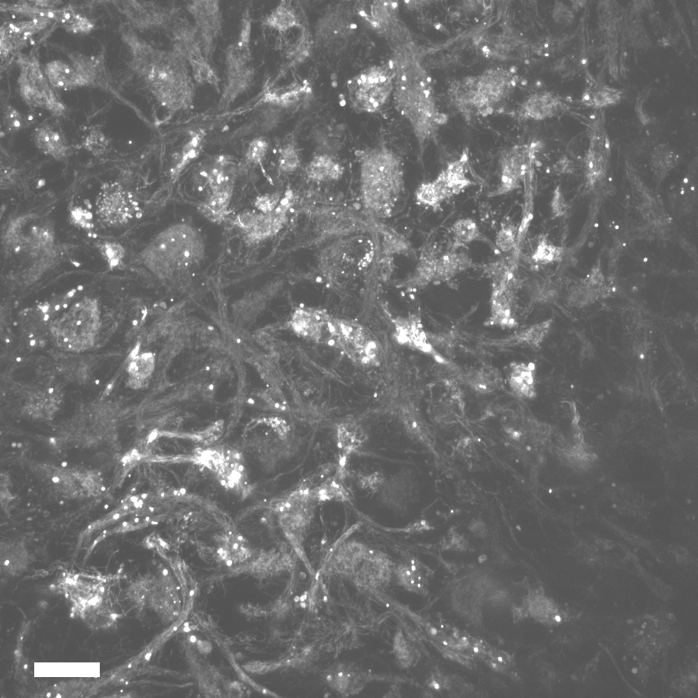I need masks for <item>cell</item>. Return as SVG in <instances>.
I'll return each instance as SVG.
<instances>
[{
	"mask_svg": "<svg viewBox=\"0 0 698 698\" xmlns=\"http://www.w3.org/2000/svg\"><path fill=\"white\" fill-rule=\"evenodd\" d=\"M598 295L596 291L586 285L577 286L570 293L568 301L572 306L581 307L593 303Z\"/></svg>",
	"mask_w": 698,
	"mask_h": 698,
	"instance_id": "obj_46",
	"label": "cell"
},
{
	"mask_svg": "<svg viewBox=\"0 0 698 698\" xmlns=\"http://www.w3.org/2000/svg\"><path fill=\"white\" fill-rule=\"evenodd\" d=\"M188 623H186L184 624V626H188Z\"/></svg>",
	"mask_w": 698,
	"mask_h": 698,
	"instance_id": "obj_64",
	"label": "cell"
},
{
	"mask_svg": "<svg viewBox=\"0 0 698 698\" xmlns=\"http://www.w3.org/2000/svg\"><path fill=\"white\" fill-rule=\"evenodd\" d=\"M343 172V167L326 154L315 156L305 168L306 177L314 181H337Z\"/></svg>",
	"mask_w": 698,
	"mask_h": 698,
	"instance_id": "obj_21",
	"label": "cell"
},
{
	"mask_svg": "<svg viewBox=\"0 0 698 698\" xmlns=\"http://www.w3.org/2000/svg\"><path fill=\"white\" fill-rule=\"evenodd\" d=\"M294 600H295V602H298L299 600H300V597H299V596H296V597H295L294 598Z\"/></svg>",
	"mask_w": 698,
	"mask_h": 698,
	"instance_id": "obj_61",
	"label": "cell"
},
{
	"mask_svg": "<svg viewBox=\"0 0 698 698\" xmlns=\"http://www.w3.org/2000/svg\"><path fill=\"white\" fill-rule=\"evenodd\" d=\"M97 247L103 258L110 267L121 266L125 256V249L120 244L102 242L98 244Z\"/></svg>",
	"mask_w": 698,
	"mask_h": 698,
	"instance_id": "obj_43",
	"label": "cell"
},
{
	"mask_svg": "<svg viewBox=\"0 0 698 698\" xmlns=\"http://www.w3.org/2000/svg\"><path fill=\"white\" fill-rule=\"evenodd\" d=\"M300 606H301V607H302V608H305V607H306V603H305V602H304H304H302L300 603Z\"/></svg>",
	"mask_w": 698,
	"mask_h": 698,
	"instance_id": "obj_60",
	"label": "cell"
},
{
	"mask_svg": "<svg viewBox=\"0 0 698 698\" xmlns=\"http://www.w3.org/2000/svg\"><path fill=\"white\" fill-rule=\"evenodd\" d=\"M196 461L211 470L226 489L242 495L248 494L242 456L236 450L227 447H214L200 450L195 455Z\"/></svg>",
	"mask_w": 698,
	"mask_h": 698,
	"instance_id": "obj_7",
	"label": "cell"
},
{
	"mask_svg": "<svg viewBox=\"0 0 698 698\" xmlns=\"http://www.w3.org/2000/svg\"><path fill=\"white\" fill-rule=\"evenodd\" d=\"M281 193L274 192L257 197L254 202L255 207L262 214L272 211L279 203Z\"/></svg>",
	"mask_w": 698,
	"mask_h": 698,
	"instance_id": "obj_50",
	"label": "cell"
},
{
	"mask_svg": "<svg viewBox=\"0 0 698 698\" xmlns=\"http://www.w3.org/2000/svg\"><path fill=\"white\" fill-rule=\"evenodd\" d=\"M476 91L470 89L468 99L478 107L489 105L506 96L512 86L510 75L503 69L488 70L476 80Z\"/></svg>",
	"mask_w": 698,
	"mask_h": 698,
	"instance_id": "obj_13",
	"label": "cell"
},
{
	"mask_svg": "<svg viewBox=\"0 0 698 698\" xmlns=\"http://www.w3.org/2000/svg\"><path fill=\"white\" fill-rule=\"evenodd\" d=\"M232 191L211 192L200 207L201 213L209 221L221 222L227 215Z\"/></svg>",
	"mask_w": 698,
	"mask_h": 698,
	"instance_id": "obj_29",
	"label": "cell"
},
{
	"mask_svg": "<svg viewBox=\"0 0 698 698\" xmlns=\"http://www.w3.org/2000/svg\"><path fill=\"white\" fill-rule=\"evenodd\" d=\"M269 148V143L264 137H258L250 142L245 154V163L248 165H261Z\"/></svg>",
	"mask_w": 698,
	"mask_h": 698,
	"instance_id": "obj_44",
	"label": "cell"
},
{
	"mask_svg": "<svg viewBox=\"0 0 698 698\" xmlns=\"http://www.w3.org/2000/svg\"><path fill=\"white\" fill-rule=\"evenodd\" d=\"M397 337L400 342L411 348L427 353H435L432 346L427 341L420 320L415 315L399 318L395 322Z\"/></svg>",
	"mask_w": 698,
	"mask_h": 698,
	"instance_id": "obj_17",
	"label": "cell"
},
{
	"mask_svg": "<svg viewBox=\"0 0 698 698\" xmlns=\"http://www.w3.org/2000/svg\"><path fill=\"white\" fill-rule=\"evenodd\" d=\"M130 44L135 70L161 105L171 112L188 109L193 103L194 87L186 61L174 50H158L136 37Z\"/></svg>",
	"mask_w": 698,
	"mask_h": 698,
	"instance_id": "obj_1",
	"label": "cell"
},
{
	"mask_svg": "<svg viewBox=\"0 0 698 698\" xmlns=\"http://www.w3.org/2000/svg\"><path fill=\"white\" fill-rule=\"evenodd\" d=\"M394 74L389 65L373 66L348 81L349 96L354 108L375 112L386 104L393 89Z\"/></svg>",
	"mask_w": 698,
	"mask_h": 698,
	"instance_id": "obj_5",
	"label": "cell"
},
{
	"mask_svg": "<svg viewBox=\"0 0 698 698\" xmlns=\"http://www.w3.org/2000/svg\"><path fill=\"white\" fill-rule=\"evenodd\" d=\"M202 394L206 398H210L214 394V389L212 385H206L202 388H201Z\"/></svg>",
	"mask_w": 698,
	"mask_h": 698,
	"instance_id": "obj_57",
	"label": "cell"
},
{
	"mask_svg": "<svg viewBox=\"0 0 698 698\" xmlns=\"http://www.w3.org/2000/svg\"><path fill=\"white\" fill-rule=\"evenodd\" d=\"M517 283L515 276L492 281L490 315L485 325L504 329L517 327L515 315Z\"/></svg>",
	"mask_w": 698,
	"mask_h": 698,
	"instance_id": "obj_10",
	"label": "cell"
},
{
	"mask_svg": "<svg viewBox=\"0 0 698 698\" xmlns=\"http://www.w3.org/2000/svg\"><path fill=\"white\" fill-rule=\"evenodd\" d=\"M18 64L20 68L18 84L24 101L31 107L61 115L65 107L56 97L37 60L34 57H19Z\"/></svg>",
	"mask_w": 698,
	"mask_h": 698,
	"instance_id": "obj_6",
	"label": "cell"
},
{
	"mask_svg": "<svg viewBox=\"0 0 698 698\" xmlns=\"http://www.w3.org/2000/svg\"><path fill=\"white\" fill-rule=\"evenodd\" d=\"M331 317L325 311L311 309H297L290 322L298 335L318 343H329Z\"/></svg>",
	"mask_w": 698,
	"mask_h": 698,
	"instance_id": "obj_12",
	"label": "cell"
},
{
	"mask_svg": "<svg viewBox=\"0 0 698 698\" xmlns=\"http://www.w3.org/2000/svg\"><path fill=\"white\" fill-rule=\"evenodd\" d=\"M331 344L342 349L351 359L369 363L376 357V343L366 329L355 321L331 318Z\"/></svg>",
	"mask_w": 698,
	"mask_h": 698,
	"instance_id": "obj_8",
	"label": "cell"
},
{
	"mask_svg": "<svg viewBox=\"0 0 698 698\" xmlns=\"http://www.w3.org/2000/svg\"><path fill=\"white\" fill-rule=\"evenodd\" d=\"M200 174L211 192L232 191L237 176V167L232 157L218 155L204 165Z\"/></svg>",
	"mask_w": 698,
	"mask_h": 698,
	"instance_id": "obj_15",
	"label": "cell"
},
{
	"mask_svg": "<svg viewBox=\"0 0 698 698\" xmlns=\"http://www.w3.org/2000/svg\"><path fill=\"white\" fill-rule=\"evenodd\" d=\"M226 82L223 88L220 107H228L241 94L251 86L254 70L246 66L226 68Z\"/></svg>",
	"mask_w": 698,
	"mask_h": 698,
	"instance_id": "obj_18",
	"label": "cell"
},
{
	"mask_svg": "<svg viewBox=\"0 0 698 698\" xmlns=\"http://www.w3.org/2000/svg\"><path fill=\"white\" fill-rule=\"evenodd\" d=\"M36 146L43 153L57 160L64 159L68 149L64 139L48 125L37 128L34 133Z\"/></svg>",
	"mask_w": 698,
	"mask_h": 698,
	"instance_id": "obj_22",
	"label": "cell"
},
{
	"mask_svg": "<svg viewBox=\"0 0 698 698\" xmlns=\"http://www.w3.org/2000/svg\"><path fill=\"white\" fill-rule=\"evenodd\" d=\"M198 232L186 224L172 225L156 236L142 251L146 266L158 277L188 270L203 256Z\"/></svg>",
	"mask_w": 698,
	"mask_h": 698,
	"instance_id": "obj_3",
	"label": "cell"
},
{
	"mask_svg": "<svg viewBox=\"0 0 698 698\" xmlns=\"http://www.w3.org/2000/svg\"><path fill=\"white\" fill-rule=\"evenodd\" d=\"M138 203L131 193L120 184L103 187L96 198V214L105 223L112 226L126 224L134 216Z\"/></svg>",
	"mask_w": 698,
	"mask_h": 698,
	"instance_id": "obj_9",
	"label": "cell"
},
{
	"mask_svg": "<svg viewBox=\"0 0 698 698\" xmlns=\"http://www.w3.org/2000/svg\"><path fill=\"white\" fill-rule=\"evenodd\" d=\"M306 595H302V596L300 597V600H301L302 602H304V600H306Z\"/></svg>",
	"mask_w": 698,
	"mask_h": 698,
	"instance_id": "obj_58",
	"label": "cell"
},
{
	"mask_svg": "<svg viewBox=\"0 0 698 698\" xmlns=\"http://www.w3.org/2000/svg\"><path fill=\"white\" fill-rule=\"evenodd\" d=\"M251 32V18L249 9L246 8L242 15L240 31L235 46L240 51L250 52V40Z\"/></svg>",
	"mask_w": 698,
	"mask_h": 698,
	"instance_id": "obj_48",
	"label": "cell"
},
{
	"mask_svg": "<svg viewBox=\"0 0 698 698\" xmlns=\"http://www.w3.org/2000/svg\"><path fill=\"white\" fill-rule=\"evenodd\" d=\"M155 366L154 356L151 353L133 355L129 362L127 371L131 378L133 387L138 388L151 376Z\"/></svg>",
	"mask_w": 698,
	"mask_h": 698,
	"instance_id": "obj_32",
	"label": "cell"
},
{
	"mask_svg": "<svg viewBox=\"0 0 698 698\" xmlns=\"http://www.w3.org/2000/svg\"><path fill=\"white\" fill-rule=\"evenodd\" d=\"M365 440L362 428L355 422H344L337 428V444L345 454L357 450Z\"/></svg>",
	"mask_w": 698,
	"mask_h": 698,
	"instance_id": "obj_33",
	"label": "cell"
},
{
	"mask_svg": "<svg viewBox=\"0 0 698 698\" xmlns=\"http://www.w3.org/2000/svg\"><path fill=\"white\" fill-rule=\"evenodd\" d=\"M27 552L20 546L14 545L13 548L10 547V550H3V554H1V569L4 573L9 575L15 576L21 574L27 567Z\"/></svg>",
	"mask_w": 698,
	"mask_h": 698,
	"instance_id": "obj_35",
	"label": "cell"
},
{
	"mask_svg": "<svg viewBox=\"0 0 698 698\" xmlns=\"http://www.w3.org/2000/svg\"><path fill=\"white\" fill-rule=\"evenodd\" d=\"M100 315L96 299L82 298L51 325L54 342L66 351L80 352L90 349L100 330Z\"/></svg>",
	"mask_w": 698,
	"mask_h": 698,
	"instance_id": "obj_4",
	"label": "cell"
},
{
	"mask_svg": "<svg viewBox=\"0 0 698 698\" xmlns=\"http://www.w3.org/2000/svg\"><path fill=\"white\" fill-rule=\"evenodd\" d=\"M562 249L558 248L545 237H541L537 246L532 255V260L539 265H547L556 261L561 255Z\"/></svg>",
	"mask_w": 698,
	"mask_h": 698,
	"instance_id": "obj_40",
	"label": "cell"
},
{
	"mask_svg": "<svg viewBox=\"0 0 698 698\" xmlns=\"http://www.w3.org/2000/svg\"><path fill=\"white\" fill-rule=\"evenodd\" d=\"M228 364L225 361H218L211 366V373L216 376H219L225 374L228 369Z\"/></svg>",
	"mask_w": 698,
	"mask_h": 698,
	"instance_id": "obj_56",
	"label": "cell"
},
{
	"mask_svg": "<svg viewBox=\"0 0 698 698\" xmlns=\"http://www.w3.org/2000/svg\"><path fill=\"white\" fill-rule=\"evenodd\" d=\"M47 18H53L66 30L73 33H87L93 28L92 23L86 17L77 14L73 8L48 10Z\"/></svg>",
	"mask_w": 698,
	"mask_h": 698,
	"instance_id": "obj_31",
	"label": "cell"
},
{
	"mask_svg": "<svg viewBox=\"0 0 698 698\" xmlns=\"http://www.w3.org/2000/svg\"><path fill=\"white\" fill-rule=\"evenodd\" d=\"M521 179L505 161L500 160V181L498 186L488 195L489 197L502 195L518 188Z\"/></svg>",
	"mask_w": 698,
	"mask_h": 698,
	"instance_id": "obj_38",
	"label": "cell"
},
{
	"mask_svg": "<svg viewBox=\"0 0 698 698\" xmlns=\"http://www.w3.org/2000/svg\"><path fill=\"white\" fill-rule=\"evenodd\" d=\"M403 187L399 158L385 147L374 148L360 160V191L364 207L373 214L387 216Z\"/></svg>",
	"mask_w": 698,
	"mask_h": 698,
	"instance_id": "obj_2",
	"label": "cell"
},
{
	"mask_svg": "<svg viewBox=\"0 0 698 698\" xmlns=\"http://www.w3.org/2000/svg\"><path fill=\"white\" fill-rule=\"evenodd\" d=\"M415 198L417 202L434 210H438L443 202L433 181L422 183L415 192Z\"/></svg>",
	"mask_w": 698,
	"mask_h": 698,
	"instance_id": "obj_42",
	"label": "cell"
},
{
	"mask_svg": "<svg viewBox=\"0 0 698 698\" xmlns=\"http://www.w3.org/2000/svg\"><path fill=\"white\" fill-rule=\"evenodd\" d=\"M473 265L472 259L465 252L455 250L447 252L436 260L437 281H447Z\"/></svg>",
	"mask_w": 698,
	"mask_h": 698,
	"instance_id": "obj_24",
	"label": "cell"
},
{
	"mask_svg": "<svg viewBox=\"0 0 698 698\" xmlns=\"http://www.w3.org/2000/svg\"><path fill=\"white\" fill-rule=\"evenodd\" d=\"M190 640H191V642H195L196 641V638H195V636L193 635V636H191Z\"/></svg>",
	"mask_w": 698,
	"mask_h": 698,
	"instance_id": "obj_59",
	"label": "cell"
},
{
	"mask_svg": "<svg viewBox=\"0 0 698 698\" xmlns=\"http://www.w3.org/2000/svg\"><path fill=\"white\" fill-rule=\"evenodd\" d=\"M454 239V247L468 244L475 241H487L480 231L477 223L471 218L458 219L452 228Z\"/></svg>",
	"mask_w": 698,
	"mask_h": 698,
	"instance_id": "obj_34",
	"label": "cell"
},
{
	"mask_svg": "<svg viewBox=\"0 0 698 698\" xmlns=\"http://www.w3.org/2000/svg\"><path fill=\"white\" fill-rule=\"evenodd\" d=\"M204 133L202 131H194L191 133V137L183 146L181 153L174 159L171 168V177L175 179L181 172L194 159L198 157L202 147Z\"/></svg>",
	"mask_w": 698,
	"mask_h": 698,
	"instance_id": "obj_27",
	"label": "cell"
},
{
	"mask_svg": "<svg viewBox=\"0 0 698 698\" xmlns=\"http://www.w3.org/2000/svg\"><path fill=\"white\" fill-rule=\"evenodd\" d=\"M299 166V156L293 142H287L280 151L279 171L282 173H291L296 171Z\"/></svg>",
	"mask_w": 698,
	"mask_h": 698,
	"instance_id": "obj_41",
	"label": "cell"
},
{
	"mask_svg": "<svg viewBox=\"0 0 698 698\" xmlns=\"http://www.w3.org/2000/svg\"><path fill=\"white\" fill-rule=\"evenodd\" d=\"M551 211L555 216H562L565 211V202L562 193L558 187L554 193L551 202Z\"/></svg>",
	"mask_w": 698,
	"mask_h": 698,
	"instance_id": "obj_55",
	"label": "cell"
},
{
	"mask_svg": "<svg viewBox=\"0 0 698 698\" xmlns=\"http://www.w3.org/2000/svg\"><path fill=\"white\" fill-rule=\"evenodd\" d=\"M296 23L293 10L284 1L281 2L264 20V24L271 28L284 31Z\"/></svg>",
	"mask_w": 698,
	"mask_h": 698,
	"instance_id": "obj_37",
	"label": "cell"
},
{
	"mask_svg": "<svg viewBox=\"0 0 698 698\" xmlns=\"http://www.w3.org/2000/svg\"><path fill=\"white\" fill-rule=\"evenodd\" d=\"M463 379L467 385L480 394L493 392L502 383L500 372L491 366H482L468 371Z\"/></svg>",
	"mask_w": 698,
	"mask_h": 698,
	"instance_id": "obj_23",
	"label": "cell"
},
{
	"mask_svg": "<svg viewBox=\"0 0 698 698\" xmlns=\"http://www.w3.org/2000/svg\"><path fill=\"white\" fill-rule=\"evenodd\" d=\"M508 383L511 390L521 399H533L536 395L535 366L531 363L513 362L510 365Z\"/></svg>",
	"mask_w": 698,
	"mask_h": 698,
	"instance_id": "obj_19",
	"label": "cell"
},
{
	"mask_svg": "<svg viewBox=\"0 0 698 698\" xmlns=\"http://www.w3.org/2000/svg\"><path fill=\"white\" fill-rule=\"evenodd\" d=\"M559 101L552 94L543 92L533 95L525 103L526 114L535 119H542L554 114L558 108Z\"/></svg>",
	"mask_w": 698,
	"mask_h": 698,
	"instance_id": "obj_30",
	"label": "cell"
},
{
	"mask_svg": "<svg viewBox=\"0 0 698 698\" xmlns=\"http://www.w3.org/2000/svg\"><path fill=\"white\" fill-rule=\"evenodd\" d=\"M292 195L287 192L277 207L272 211L264 214L260 222L244 236V242L248 245L260 243L275 236L287 221V214L292 205Z\"/></svg>",
	"mask_w": 698,
	"mask_h": 698,
	"instance_id": "obj_14",
	"label": "cell"
},
{
	"mask_svg": "<svg viewBox=\"0 0 698 698\" xmlns=\"http://www.w3.org/2000/svg\"><path fill=\"white\" fill-rule=\"evenodd\" d=\"M262 399L272 408L278 410H285L287 402L283 393L276 387H272L265 390L261 394Z\"/></svg>",
	"mask_w": 698,
	"mask_h": 698,
	"instance_id": "obj_52",
	"label": "cell"
},
{
	"mask_svg": "<svg viewBox=\"0 0 698 698\" xmlns=\"http://www.w3.org/2000/svg\"><path fill=\"white\" fill-rule=\"evenodd\" d=\"M436 260L437 258L432 253H421L415 272L406 281L408 288H423L429 283L437 281Z\"/></svg>",
	"mask_w": 698,
	"mask_h": 698,
	"instance_id": "obj_26",
	"label": "cell"
},
{
	"mask_svg": "<svg viewBox=\"0 0 698 698\" xmlns=\"http://www.w3.org/2000/svg\"><path fill=\"white\" fill-rule=\"evenodd\" d=\"M70 221L74 225L84 230H90L94 226L91 214L80 207H74L70 209Z\"/></svg>",
	"mask_w": 698,
	"mask_h": 698,
	"instance_id": "obj_51",
	"label": "cell"
},
{
	"mask_svg": "<svg viewBox=\"0 0 698 698\" xmlns=\"http://www.w3.org/2000/svg\"><path fill=\"white\" fill-rule=\"evenodd\" d=\"M193 593H194L193 591H191L190 592V595H193Z\"/></svg>",
	"mask_w": 698,
	"mask_h": 698,
	"instance_id": "obj_62",
	"label": "cell"
},
{
	"mask_svg": "<svg viewBox=\"0 0 698 698\" xmlns=\"http://www.w3.org/2000/svg\"><path fill=\"white\" fill-rule=\"evenodd\" d=\"M383 246L387 253H406L411 249L406 237L394 231L384 233Z\"/></svg>",
	"mask_w": 698,
	"mask_h": 698,
	"instance_id": "obj_45",
	"label": "cell"
},
{
	"mask_svg": "<svg viewBox=\"0 0 698 698\" xmlns=\"http://www.w3.org/2000/svg\"><path fill=\"white\" fill-rule=\"evenodd\" d=\"M518 228L509 219L501 223L496 237V247L504 253L512 251L517 244Z\"/></svg>",
	"mask_w": 698,
	"mask_h": 698,
	"instance_id": "obj_39",
	"label": "cell"
},
{
	"mask_svg": "<svg viewBox=\"0 0 698 698\" xmlns=\"http://www.w3.org/2000/svg\"><path fill=\"white\" fill-rule=\"evenodd\" d=\"M198 30L200 42L205 57L211 52L214 40L221 29V13L218 1H193L187 5Z\"/></svg>",
	"mask_w": 698,
	"mask_h": 698,
	"instance_id": "obj_11",
	"label": "cell"
},
{
	"mask_svg": "<svg viewBox=\"0 0 698 698\" xmlns=\"http://www.w3.org/2000/svg\"><path fill=\"white\" fill-rule=\"evenodd\" d=\"M24 119L21 114L8 105L4 111L3 122L10 131H17L23 126Z\"/></svg>",
	"mask_w": 698,
	"mask_h": 698,
	"instance_id": "obj_53",
	"label": "cell"
},
{
	"mask_svg": "<svg viewBox=\"0 0 698 698\" xmlns=\"http://www.w3.org/2000/svg\"><path fill=\"white\" fill-rule=\"evenodd\" d=\"M264 214L254 211H244L237 214L230 223L245 233L250 232L261 220Z\"/></svg>",
	"mask_w": 698,
	"mask_h": 698,
	"instance_id": "obj_49",
	"label": "cell"
},
{
	"mask_svg": "<svg viewBox=\"0 0 698 698\" xmlns=\"http://www.w3.org/2000/svg\"><path fill=\"white\" fill-rule=\"evenodd\" d=\"M45 73L50 84L57 88L70 90L88 85L85 79L73 67L61 61L46 64Z\"/></svg>",
	"mask_w": 698,
	"mask_h": 698,
	"instance_id": "obj_20",
	"label": "cell"
},
{
	"mask_svg": "<svg viewBox=\"0 0 698 698\" xmlns=\"http://www.w3.org/2000/svg\"><path fill=\"white\" fill-rule=\"evenodd\" d=\"M621 94L618 90L607 86H594L585 92L583 99L590 106L601 107L616 103Z\"/></svg>",
	"mask_w": 698,
	"mask_h": 698,
	"instance_id": "obj_36",
	"label": "cell"
},
{
	"mask_svg": "<svg viewBox=\"0 0 698 698\" xmlns=\"http://www.w3.org/2000/svg\"><path fill=\"white\" fill-rule=\"evenodd\" d=\"M552 320H547L524 328L502 339L492 340L485 343L496 348L526 346L538 348L548 334Z\"/></svg>",
	"mask_w": 698,
	"mask_h": 698,
	"instance_id": "obj_16",
	"label": "cell"
},
{
	"mask_svg": "<svg viewBox=\"0 0 698 698\" xmlns=\"http://www.w3.org/2000/svg\"><path fill=\"white\" fill-rule=\"evenodd\" d=\"M108 140L102 131L93 130L83 142L84 147L94 155L99 156L105 153Z\"/></svg>",
	"mask_w": 698,
	"mask_h": 698,
	"instance_id": "obj_47",
	"label": "cell"
},
{
	"mask_svg": "<svg viewBox=\"0 0 698 698\" xmlns=\"http://www.w3.org/2000/svg\"><path fill=\"white\" fill-rule=\"evenodd\" d=\"M536 148L535 144L515 146L505 151L500 160L508 164L522 181L532 169Z\"/></svg>",
	"mask_w": 698,
	"mask_h": 698,
	"instance_id": "obj_25",
	"label": "cell"
},
{
	"mask_svg": "<svg viewBox=\"0 0 698 698\" xmlns=\"http://www.w3.org/2000/svg\"><path fill=\"white\" fill-rule=\"evenodd\" d=\"M327 596H325V597H324V601H325V602H327Z\"/></svg>",
	"mask_w": 698,
	"mask_h": 698,
	"instance_id": "obj_63",
	"label": "cell"
},
{
	"mask_svg": "<svg viewBox=\"0 0 698 698\" xmlns=\"http://www.w3.org/2000/svg\"><path fill=\"white\" fill-rule=\"evenodd\" d=\"M554 15L555 20L563 24H569L574 20V15L572 11L562 3L556 4Z\"/></svg>",
	"mask_w": 698,
	"mask_h": 698,
	"instance_id": "obj_54",
	"label": "cell"
},
{
	"mask_svg": "<svg viewBox=\"0 0 698 698\" xmlns=\"http://www.w3.org/2000/svg\"><path fill=\"white\" fill-rule=\"evenodd\" d=\"M468 165V156L464 153L459 159L450 162L447 168L440 172L452 195L459 194L463 189L473 184V181L466 176Z\"/></svg>",
	"mask_w": 698,
	"mask_h": 698,
	"instance_id": "obj_28",
	"label": "cell"
}]
</instances>
